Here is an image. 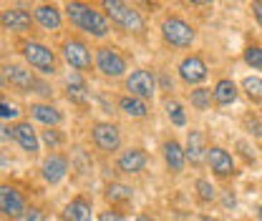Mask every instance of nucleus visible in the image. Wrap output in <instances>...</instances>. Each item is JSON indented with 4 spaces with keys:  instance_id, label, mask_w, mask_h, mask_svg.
<instances>
[{
    "instance_id": "obj_1",
    "label": "nucleus",
    "mask_w": 262,
    "mask_h": 221,
    "mask_svg": "<svg viewBox=\"0 0 262 221\" xmlns=\"http://www.w3.org/2000/svg\"><path fill=\"white\" fill-rule=\"evenodd\" d=\"M66 15L78 31L89 33L94 38H106L111 33V20L106 18V13L96 10L89 3H76V0L66 3Z\"/></svg>"
},
{
    "instance_id": "obj_2",
    "label": "nucleus",
    "mask_w": 262,
    "mask_h": 221,
    "mask_svg": "<svg viewBox=\"0 0 262 221\" xmlns=\"http://www.w3.org/2000/svg\"><path fill=\"white\" fill-rule=\"evenodd\" d=\"M101 8L106 10V18H108L111 23H116L119 28L131 31V33L144 31V18H141V13H139L134 5H129V3H121V0H106Z\"/></svg>"
},
{
    "instance_id": "obj_3",
    "label": "nucleus",
    "mask_w": 262,
    "mask_h": 221,
    "mask_svg": "<svg viewBox=\"0 0 262 221\" xmlns=\"http://www.w3.org/2000/svg\"><path fill=\"white\" fill-rule=\"evenodd\" d=\"M159 31H162L164 43L171 45V48H189L196 40V31L192 28V23H187L179 15H166Z\"/></svg>"
},
{
    "instance_id": "obj_4",
    "label": "nucleus",
    "mask_w": 262,
    "mask_h": 221,
    "mask_svg": "<svg viewBox=\"0 0 262 221\" xmlns=\"http://www.w3.org/2000/svg\"><path fill=\"white\" fill-rule=\"evenodd\" d=\"M20 53H23V58L28 61V65L35 68V70H40V73H56V68H58L56 53H53L48 45L38 43V40H26V43L20 45Z\"/></svg>"
},
{
    "instance_id": "obj_5",
    "label": "nucleus",
    "mask_w": 262,
    "mask_h": 221,
    "mask_svg": "<svg viewBox=\"0 0 262 221\" xmlns=\"http://www.w3.org/2000/svg\"><path fill=\"white\" fill-rule=\"evenodd\" d=\"M94 63H96L98 73L106 76V78H121L126 73V58L114 45H101V48H96Z\"/></svg>"
},
{
    "instance_id": "obj_6",
    "label": "nucleus",
    "mask_w": 262,
    "mask_h": 221,
    "mask_svg": "<svg viewBox=\"0 0 262 221\" xmlns=\"http://www.w3.org/2000/svg\"><path fill=\"white\" fill-rule=\"evenodd\" d=\"M126 91L134 98H141V101H151L157 93V76L146 68H136L126 76Z\"/></svg>"
},
{
    "instance_id": "obj_7",
    "label": "nucleus",
    "mask_w": 262,
    "mask_h": 221,
    "mask_svg": "<svg viewBox=\"0 0 262 221\" xmlns=\"http://www.w3.org/2000/svg\"><path fill=\"white\" fill-rule=\"evenodd\" d=\"M91 138H94V146H96L98 151H103V154H114L121 146V131L111 121H98V124H94L91 126Z\"/></svg>"
},
{
    "instance_id": "obj_8",
    "label": "nucleus",
    "mask_w": 262,
    "mask_h": 221,
    "mask_svg": "<svg viewBox=\"0 0 262 221\" xmlns=\"http://www.w3.org/2000/svg\"><path fill=\"white\" fill-rule=\"evenodd\" d=\"M63 58L66 63L71 65V68H76V70H89L91 68V48L81 40V38H68L63 40Z\"/></svg>"
},
{
    "instance_id": "obj_9",
    "label": "nucleus",
    "mask_w": 262,
    "mask_h": 221,
    "mask_svg": "<svg viewBox=\"0 0 262 221\" xmlns=\"http://www.w3.org/2000/svg\"><path fill=\"white\" fill-rule=\"evenodd\" d=\"M179 78L187 83V86H196V83H202L204 78H207V63L202 61V56H196V53H192V56H184L182 58V63H179Z\"/></svg>"
},
{
    "instance_id": "obj_10",
    "label": "nucleus",
    "mask_w": 262,
    "mask_h": 221,
    "mask_svg": "<svg viewBox=\"0 0 262 221\" xmlns=\"http://www.w3.org/2000/svg\"><path fill=\"white\" fill-rule=\"evenodd\" d=\"M207 163H209L212 174L220 176V179L234 176V158H232V154H229L227 149H222V146H209V151H207Z\"/></svg>"
},
{
    "instance_id": "obj_11",
    "label": "nucleus",
    "mask_w": 262,
    "mask_h": 221,
    "mask_svg": "<svg viewBox=\"0 0 262 221\" xmlns=\"http://www.w3.org/2000/svg\"><path fill=\"white\" fill-rule=\"evenodd\" d=\"M146 163H149V156H146V151H144V149H139V146L121 151L119 158H116V168H119L121 174H129V176L141 174V171L146 168Z\"/></svg>"
},
{
    "instance_id": "obj_12",
    "label": "nucleus",
    "mask_w": 262,
    "mask_h": 221,
    "mask_svg": "<svg viewBox=\"0 0 262 221\" xmlns=\"http://www.w3.org/2000/svg\"><path fill=\"white\" fill-rule=\"evenodd\" d=\"M23 209H26V201H23L20 191L10 184H0V216L15 219Z\"/></svg>"
},
{
    "instance_id": "obj_13",
    "label": "nucleus",
    "mask_w": 262,
    "mask_h": 221,
    "mask_svg": "<svg viewBox=\"0 0 262 221\" xmlns=\"http://www.w3.org/2000/svg\"><path fill=\"white\" fill-rule=\"evenodd\" d=\"M164 154V163L171 174H182L184 166H187V154H184V146L177 141V138H166L162 146Z\"/></svg>"
},
{
    "instance_id": "obj_14",
    "label": "nucleus",
    "mask_w": 262,
    "mask_h": 221,
    "mask_svg": "<svg viewBox=\"0 0 262 221\" xmlns=\"http://www.w3.org/2000/svg\"><path fill=\"white\" fill-rule=\"evenodd\" d=\"M0 26L5 31H15V33H26L31 31L33 18L28 10H20V8H10V10H0Z\"/></svg>"
},
{
    "instance_id": "obj_15",
    "label": "nucleus",
    "mask_w": 262,
    "mask_h": 221,
    "mask_svg": "<svg viewBox=\"0 0 262 221\" xmlns=\"http://www.w3.org/2000/svg\"><path fill=\"white\" fill-rule=\"evenodd\" d=\"M13 138H15L18 146H20L26 154H31V156H35L38 149H40V143H38V133H35V128H33L28 121H18V124L13 126Z\"/></svg>"
},
{
    "instance_id": "obj_16",
    "label": "nucleus",
    "mask_w": 262,
    "mask_h": 221,
    "mask_svg": "<svg viewBox=\"0 0 262 221\" xmlns=\"http://www.w3.org/2000/svg\"><path fill=\"white\" fill-rule=\"evenodd\" d=\"M207 151H209V146H207L202 131H189V136H187V146H184L187 161H189L192 166H202V161H207Z\"/></svg>"
},
{
    "instance_id": "obj_17",
    "label": "nucleus",
    "mask_w": 262,
    "mask_h": 221,
    "mask_svg": "<svg viewBox=\"0 0 262 221\" xmlns=\"http://www.w3.org/2000/svg\"><path fill=\"white\" fill-rule=\"evenodd\" d=\"M3 70H5L3 76H5V81H8L10 86H15V88H20V91L38 88V81H35L33 70H28V68H23V65H5Z\"/></svg>"
},
{
    "instance_id": "obj_18",
    "label": "nucleus",
    "mask_w": 262,
    "mask_h": 221,
    "mask_svg": "<svg viewBox=\"0 0 262 221\" xmlns=\"http://www.w3.org/2000/svg\"><path fill=\"white\" fill-rule=\"evenodd\" d=\"M40 171H43V179L48 184H58L66 176V171H68V158L63 154H51V156L43 161Z\"/></svg>"
},
{
    "instance_id": "obj_19",
    "label": "nucleus",
    "mask_w": 262,
    "mask_h": 221,
    "mask_svg": "<svg viewBox=\"0 0 262 221\" xmlns=\"http://www.w3.org/2000/svg\"><path fill=\"white\" fill-rule=\"evenodd\" d=\"M66 221H94V209H91V201L83 199V196H76L71 199V204L66 206Z\"/></svg>"
},
{
    "instance_id": "obj_20",
    "label": "nucleus",
    "mask_w": 262,
    "mask_h": 221,
    "mask_svg": "<svg viewBox=\"0 0 262 221\" xmlns=\"http://www.w3.org/2000/svg\"><path fill=\"white\" fill-rule=\"evenodd\" d=\"M119 111L129 118H146L149 116V101H141V98H134V95H121L119 98Z\"/></svg>"
},
{
    "instance_id": "obj_21",
    "label": "nucleus",
    "mask_w": 262,
    "mask_h": 221,
    "mask_svg": "<svg viewBox=\"0 0 262 221\" xmlns=\"http://www.w3.org/2000/svg\"><path fill=\"white\" fill-rule=\"evenodd\" d=\"M237 86H234V81L232 78H220L217 83H214V88H212V101L217 103V106H229V103H234L237 101Z\"/></svg>"
},
{
    "instance_id": "obj_22",
    "label": "nucleus",
    "mask_w": 262,
    "mask_h": 221,
    "mask_svg": "<svg viewBox=\"0 0 262 221\" xmlns=\"http://www.w3.org/2000/svg\"><path fill=\"white\" fill-rule=\"evenodd\" d=\"M35 20L46 28V31H58L63 23V15L56 5H38L35 8Z\"/></svg>"
},
{
    "instance_id": "obj_23",
    "label": "nucleus",
    "mask_w": 262,
    "mask_h": 221,
    "mask_svg": "<svg viewBox=\"0 0 262 221\" xmlns=\"http://www.w3.org/2000/svg\"><path fill=\"white\" fill-rule=\"evenodd\" d=\"M31 116L35 118V121L46 124L48 128L61 124V111H58L56 106H51V103H33L31 106Z\"/></svg>"
},
{
    "instance_id": "obj_24",
    "label": "nucleus",
    "mask_w": 262,
    "mask_h": 221,
    "mask_svg": "<svg viewBox=\"0 0 262 221\" xmlns=\"http://www.w3.org/2000/svg\"><path fill=\"white\" fill-rule=\"evenodd\" d=\"M103 196H106V201L111 206H121V204H129L131 199H134V189L126 186V184H121V181H114V184L106 186Z\"/></svg>"
},
{
    "instance_id": "obj_25",
    "label": "nucleus",
    "mask_w": 262,
    "mask_h": 221,
    "mask_svg": "<svg viewBox=\"0 0 262 221\" xmlns=\"http://www.w3.org/2000/svg\"><path fill=\"white\" fill-rule=\"evenodd\" d=\"M68 98L73 103H86L89 101V86L83 83V78L78 73H71L68 76Z\"/></svg>"
},
{
    "instance_id": "obj_26",
    "label": "nucleus",
    "mask_w": 262,
    "mask_h": 221,
    "mask_svg": "<svg viewBox=\"0 0 262 221\" xmlns=\"http://www.w3.org/2000/svg\"><path fill=\"white\" fill-rule=\"evenodd\" d=\"M164 108H166V116L174 126H187V113H184V106L179 101H166Z\"/></svg>"
},
{
    "instance_id": "obj_27",
    "label": "nucleus",
    "mask_w": 262,
    "mask_h": 221,
    "mask_svg": "<svg viewBox=\"0 0 262 221\" xmlns=\"http://www.w3.org/2000/svg\"><path fill=\"white\" fill-rule=\"evenodd\" d=\"M242 91L247 93L250 101H262V78L260 76H247L245 81H242Z\"/></svg>"
},
{
    "instance_id": "obj_28",
    "label": "nucleus",
    "mask_w": 262,
    "mask_h": 221,
    "mask_svg": "<svg viewBox=\"0 0 262 221\" xmlns=\"http://www.w3.org/2000/svg\"><path fill=\"white\" fill-rule=\"evenodd\" d=\"M194 189H196V199H199L202 204H212V201L217 199V189H214V184H212V181H207V179H196Z\"/></svg>"
},
{
    "instance_id": "obj_29",
    "label": "nucleus",
    "mask_w": 262,
    "mask_h": 221,
    "mask_svg": "<svg viewBox=\"0 0 262 221\" xmlns=\"http://www.w3.org/2000/svg\"><path fill=\"white\" fill-rule=\"evenodd\" d=\"M189 101H192V106L196 111H207L212 106V88H194L189 93Z\"/></svg>"
},
{
    "instance_id": "obj_30",
    "label": "nucleus",
    "mask_w": 262,
    "mask_h": 221,
    "mask_svg": "<svg viewBox=\"0 0 262 221\" xmlns=\"http://www.w3.org/2000/svg\"><path fill=\"white\" fill-rule=\"evenodd\" d=\"M245 63L252 70H262V45H247L245 48Z\"/></svg>"
},
{
    "instance_id": "obj_31",
    "label": "nucleus",
    "mask_w": 262,
    "mask_h": 221,
    "mask_svg": "<svg viewBox=\"0 0 262 221\" xmlns=\"http://www.w3.org/2000/svg\"><path fill=\"white\" fill-rule=\"evenodd\" d=\"M13 221H46V216H43V211L38 206H26Z\"/></svg>"
},
{
    "instance_id": "obj_32",
    "label": "nucleus",
    "mask_w": 262,
    "mask_h": 221,
    "mask_svg": "<svg viewBox=\"0 0 262 221\" xmlns=\"http://www.w3.org/2000/svg\"><path fill=\"white\" fill-rule=\"evenodd\" d=\"M43 141H46L51 149H56V146H61L63 138H61V133H58L56 128H46V131H43Z\"/></svg>"
},
{
    "instance_id": "obj_33",
    "label": "nucleus",
    "mask_w": 262,
    "mask_h": 221,
    "mask_svg": "<svg viewBox=\"0 0 262 221\" xmlns=\"http://www.w3.org/2000/svg\"><path fill=\"white\" fill-rule=\"evenodd\" d=\"M18 108L15 106H10V103H5V101H0V121H10V118H18Z\"/></svg>"
},
{
    "instance_id": "obj_34",
    "label": "nucleus",
    "mask_w": 262,
    "mask_h": 221,
    "mask_svg": "<svg viewBox=\"0 0 262 221\" xmlns=\"http://www.w3.org/2000/svg\"><path fill=\"white\" fill-rule=\"evenodd\" d=\"M98 221H126V216L121 211H116V209H106V211L98 214Z\"/></svg>"
},
{
    "instance_id": "obj_35",
    "label": "nucleus",
    "mask_w": 262,
    "mask_h": 221,
    "mask_svg": "<svg viewBox=\"0 0 262 221\" xmlns=\"http://www.w3.org/2000/svg\"><path fill=\"white\" fill-rule=\"evenodd\" d=\"M252 13H255V18H257V23H260V26H262V3H260V0H255V3H252Z\"/></svg>"
},
{
    "instance_id": "obj_36",
    "label": "nucleus",
    "mask_w": 262,
    "mask_h": 221,
    "mask_svg": "<svg viewBox=\"0 0 262 221\" xmlns=\"http://www.w3.org/2000/svg\"><path fill=\"white\" fill-rule=\"evenodd\" d=\"M13 138V128H5L0 124V141H10Z\"/></svg>"
},
{
    "instance_id": "obj_37",
    "label": "nucleus",
    "mask_w": 262,
    "mask_h": 221,
    "mask_svg": "<svg viewBox=\"0 0 262 221\" xmlns=\"http://www.w3.org/2000/svg\"><path fill=\"white\" fill-rule=\"evenodd\" d=\"M136 221H157V219H154L151 214H139V216H136Z\"/></svg>"
},
{
    "instance_id": "obj_38",
    "label": "nucleus",
    "mask_w": 262,
    "mask_h": 221,
    "mask_svg": "<svg viewBox=\"0 0 262 221\" xmlns=\"http://www.w3.org/2000/svg\"><path fill=\"white\" fill-rule=\"evenodd\" d=\"M196 221H220V219H217V216H199Z\"/></svg>"
},
{
    "instance_id": "obj_39",
    "label": "nucleus",
    "mask_w": 262,
    "mask_h": 221,
    "mask_svg": "<svg viewBox=\"0 0 262 221\" xmlns=\"http://www.w3.org/2000/svg\"><path fill=\"white\" fill-rule=\"evenodd\" d=\"M0 86H3V76H0Z\"/></svg>"
}]
</instances>
